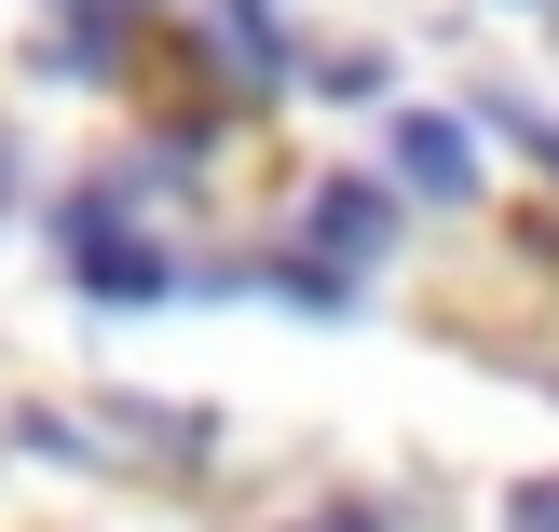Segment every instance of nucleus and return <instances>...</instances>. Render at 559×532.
<instances>
[{"label": "nucleus", "instance_id": "obj_1", "mask_svg": "<svg viewBox=\"0 0 559 532\" xmlns=\"http://www.w3.org/2000/svg\"><path fill=\"white\" fill-rule=\"evenodd\" d=\"M55 246H69V287H96V300H164V287H178V260H151V246H136L96 191L55 218Z\"/></svg>", "mask_w": 559, "mask_h": 532}, {"label": "nucleus", "instance_id": "obj_2", "mask_svg": "<svg viewBox=\"0 0 559 532\" xmlns=\"http://www.w3.org/2000/svg\"><path fill=\"white\" fill-rule=\"evenodd\" d=\"M396 178L424 191V205H478V151H464V123L409 109V123H396Z\"/></svg>", "mask_w": 559, "mask_h": 532}, {"label": "nucleus", "instance_id": "obj_3", "mask_svg": "<svg viewBox=\"0 0 559 532\" xmlns=\"http://www.w3.org/2000/svg\"><path fill=\"white\" fill-rule=\"evenodd\" d=\"M314 246H328V260H382V246H396V191H369V178H328L314 191Z\"/></svg>", "mask_w": 559, "mask_h": 532}, {"label": "nucleus", "instance_id": "obj_4", "mask_svg": "<svg viewBox=\"0 0 559 532\" xmlns=\"http://www.w3.org/2000/svg\"><path fill=\"white\" fill-rule=\"evenodd\" d=\"M218 42H233V69H246V82H273V69H287V42H273V14H260V0H218Z\"/></svg>", "mask_w": 559, "mask_h": 532}, {"label": "nucleus", "instance_id": "obj_5", "mask_svg": "<svg viewBox=\"0 0 559 532\" xmlns=\"http://www.w3.org/2000/svg\"><path fill=\"white\" fill-rule=\"evenodd\" d=\"M506 532H559V478H519L506 492Z\"/></svg>", "mask_w": 559, "mask_h": 532}, {"label": "nucleus", "instance_id": "obj_6", "mask_svg": "<svg viewBox=\"0 0 559 532\" xmlns=\"http://www.w3.org/2000/svg\"><path fill=\"white\" fill-rule=\"evenodd\" d=\"M328 532H382V519H369V506H342V519H328Z\"/></svg>", "mask_w": 559, "mask_h": 532}]
</instances>
